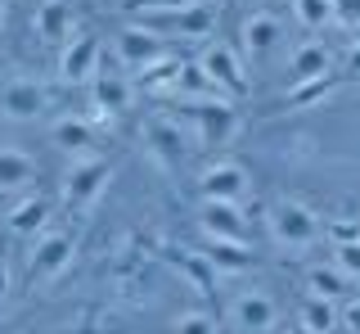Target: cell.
<instances>
[{"label":"cell","mask_w":360,"mask_h":334,"mask_svg":"<svg viewBox=\"0 0 360 334\" xmlns=\"http://www.w3.org/2000/svg\"><path fill=\"white\" fill-rule=\"evenodd\" d=\"M266 230L270 240L279 244V249L288 253H307L315 244L324 240V221L315 208H307L302 199H275V204L266 208Z\"/></svg>","instance_id":"obj_1"},{"label":"cell","mask_w":360,"mask_h":334,"mask_svg":"<svg viewBox=\"0 0 360 334\" xmlns=\"http://www.w3.org/2000/svg\"><path fill=\"white\" fill-rule=\"evenodd\" d=\"M198 68L207 73V82L217 86L221 95H230V99H243L248 95V63H243V54H239V46H230V41H207L202 46V54H198Z\"/></svg>","instance_id":"obj_2"},{"label":"cell","mask_w":360,"mask_h":334,"mask_svg":"<svg viewBox=\"0 0 360 334\" xmlns=\"http://www.w3.org/2000/svg\"><path fill=\"white\" fill-rule=\"evenodd\" d=\"M108 181H112V163H104V159H77L63 172V181H59L63 208H68V213H86V208L108 190Z\"/></svg>","instance_id":"obj_3"},{"label":"cell","mask_w":360,"mask_h":334,"mask_svg":"<svg viewBox=\"0 0 360 334\" xmlns=\"http://www.w3.org/2000/svg\"><path fill=\"white\" fill-rule=\"evenodd\" d=\"M189 118H194V136L202 149H221L239 136V109L234 99H185Z\"/></svg>","instance_id":"obj_4"},{"label":"cell","mask_w":360,"mask_h":334,"mask_svg":"<svg viewBox=\"0 0 360 334\" xmlns=\"http://www.w3.org/2000/svg\"><path fill=\"white\" fill-rule=\"evenodd\" d=\"M135 23L153 27L158 37H212L217 32V5L212 0H194V5L167 9V14H144Z\"/></svg>","instance_id":"obj_5"},{"label":"cell","mask_w":360,"mask_h":334,"mask_svg":"<svg viewBox=\"0 0 360 334\" xmlns=\"http://www.w3.org/2000/svg\"><path fill=\"white\" fill-rule=\"evenodd\" d=\"M77 240L63 235V230H41V240L32 244V258H27V280L32 285H50L72 266Z\"/></svg>","instance_id":"obj_6"},{"label":"cell","mask_w":360,"mask_h":334,"mask_svg":"<svg viewBox=\"0 0 360 334\" xmlns=\"http://www.w3.org/2000/svg\"><path fill=\"white\" fill-rule=\"evenodd\" d=\"M279 46H284V23H279V14H270V9H252V14H243V23H239V54H243V63H266Z\"/></svg>","instance_id":"obj_7"},{"label":"cell","mask_w":360,"mask_h":334,"mask_svg":"<svg viewBox=\"0 0 360 334\" xmlns=\"http://www.w3.org/2000/svg\"><path fill=\"white\" fill-rule=\"evenodd\" d=\"M248 190H252V176L234 159H217L198 172V199H234V204H243Z\"/></svg>","instance_id":"obj_8"},{"label":"cell","mask_w":360,"mask_h":334,"mask_svg":"<svg viewBox=\"0 0 360 334\" xmlns=\"http://www.w3.org/2000/svg\"><path fill=\"white\" fill-rule=\"evenodd\" d=\"M158 59H167V41L158 37L153 27H144V23H127V27L117 32V63H122V68L144 73V68H153Z\"/></svg>","instance_id":"obj_9"},{"label":"cell","mask_w":360,"mask_h":334,"mask_svg":"<svg viewBox=\"0 0 360 334\" xmlns=\"http://www.w3.org/2000/svg\"><path fill=\"white\" fill-rule=\"evenodd\" d=\"M279 321V303L266 289H239L230 298V326H239L243 334H266Z\"/></svg>","instance_id":"obj_10"},{"label":"cell","mask_w":360,"mask_h":334,"mask_svg":"<svg viewBox=\"0 0 360 334\" xmlns=\"http://www.w3.org/2000/svg\"><path fill=\"white\" fill-rule=\"evenodd\" d=\"M198 226H202L207 240H248V213L234 199H202Z\"/></svg>","instance_id":"obj_11"},{"label":"cell","mask_w":360,"mask_h":334,"mask_svg":"<svg viewBox=\"0 0 360 334\" xmlns=\"http://www.w3.org/2000/svg\"><path fill=\"white\" fill-rule=\"evenodd\" d=\"M45 104H50V91H45L41 82H32V77H14V82L0 91V113L9 122H32L45 113Z\"/></svg>","instance_id":"obj_12"},{"label":"cell","mask_w":360,"mask_h":334,"mask_svg":"<svg viewBox=\"0 0 360 334\" xmlns=\"http://www.w3.org/2000/svg\"><path fill=\"white\" fill-rule=\"evenodd\" d=\"M90 95H95V109H99V118H117V113H127L131 109V99H135V82L127 73H95L90 77Z\"/></svg>","instance_id":"obj_13"},{"label":"cell","mask_w":360,"mask_h":334,"mask_svg":"<svg viewBox=\"0 0 360 334\" xmlns=\"http://www.w3.org/2000/svg\"><path fill=\"white\" fill-rule=\"evenodd\" d=\"M99 73V41L95 37H72L59 54V77L63 82H90V77Z\"/></svg>","instance_id":"obj_14"},{"label":"cell","mask_w":360,"mask_h":334,"mask_svg":"<svg viewBox=\"0 0 360 334\" xmlns=\"http://www.w3.org/2000/svg\"><path fill=\"white\" fill-rule=\"evenodd\" d=\"M144 140H149V149H153L167 167H176L180 159H185V149H189V144H185V131H180V122H176V118H162V113L144 122Z\"/></svg>","instance_id":"obj_15"},{"label":"cell","mask_w":360,"mask_h":334,"mask_svg":"<svg viewBox=\"0 0 360 334\" xmlns=\"http://www.w3.org/2000/svg\"><path fill=\"white\" fill-rule=\"evenodd\" d=\"M202 258L212 262L217 276H243V271H252V262H257L252 249H248V240H207Z\"/></svg>","instance_id":"obj_16"},{"label":"cell","mask_w":360,"mask_h":334,"mask_svg":"<svg viewBox=\"0 0 360 334\" xmlns=\"http://www.w3.org/2000/svg\"><path fill=\"white\" fill-rule=\"evenodd\" d=\"M329 68H333V59H329V50H324L320 41H302V46L288 50V82L292 86L315 82V77H329Z\"/></svg>","instance_id":"obj_17"},{"label":"cell","mask_w":360,"mask_h":334,"mask_svg":"<svg viewBox=\"0 0 360 334\" xmlns=\"http://www.w3.org/2000/svg\"><path fill=\"white\" fill-rule=\"evenodd\" d=\"M37 159L22 149H0V194H14V190H27L37 181Z\"/></svg>","instance_id":"obj_18"},{"label":"cell","mask_w":360,"mask_h":334,"mask_svg":"<svg viewBox=\"0 0 360 334\" xmlns=\"http://www.w3.org/2000/svg\"><path fill=\"white\" fill-rule=\"evenodd\" d=\"M45 221H50V199H41V194H27L22 204H14V208H9L5 226L14 230V235H41V230H45Z\"/></svg>","instance_id":"obj_19"},{"label":"cell","mask_w":360,"mask_h":334,"mask_svg":"<svg viewBox=\"0 0 360 334\" xmlns=\"http://www.w3.org/2000/svg\"><path fill=\"white\" fill-rule=\"evenodd\" d=\"M32 27H37V37H45V41H72V9H68L63 0H41Z\"/></svg>","instance_id":"obj_20"},{"label":"cell","mask_w":360,"mask_h":334,"mask_svg":"<svg viewBox=\"0 0 360 334\" xmlns=\"http://www.w3.org/2000/svg\"><path fill=\"white\" fill-rule=\"evenodd\" d=\"M50 140L59 144L63 154H86L90 144H95V127H90V118L68 113V118H59V122L50 127Z\"/></svg>","instance_id":"obj_21"},{"label":"cell","mask_w":360,"mask_h":334,"mask_svg":"<svg viewBox=\"0 0 360 334\" xmlns=\"http://www.w3.org/2000/svg\"><path fill=\"white\" fill-rule=\"evenodd\" d=\"M297 321H302V326H307V330H315V334H329V330H333V326H338V321H342V316H338L333 298L307 294V298H302V307H297Z\"/></svg>","instance_id":"obj_22"},{"label":"cell","mask_w":360,"mask_h":334,"mask_svg":"<svg viewBox=\"0 0 360 334\" xmlns=\"http://www.w3.org/2000/svg\"><path fill=\"white\" fill-rule=\"evenodd\" d=\"M347 289H352V280H347V276L338 271L333 262H329V266L315 262L311 271H307V294H320V298H333V303H338V298H342Z\"/></svg>","instance_id":"obj_23"},{"label":"cell","mask_w":360,"mask_h":334,"mask_svg":"<svg viewBox=\"0 0 360 334\" xmlns=\"http://www.w3.org/2000/svg\"><path fill=\"white\" fill-rule=\"evenodd\" d=\"M292 18L307 32H320V27L338 23V0H292Z\"/></svg>","instance_id":"obj_24"},{"label":"cell","mask_w":360,"mask_h":334,"mask_svg":"<svg viewBox=\"0 0 360 334\" xmlns=\"http://www.w3.org/2000/svg\"><path fill=\"white\" fill-rule=\"evenodd\" d=\"M176 266L189 276V285H194L198 294H212V289H217V271H212V262L202 258V253H180Z\"/></svg>","instance_id":"obj_25"},{"label":"cell","mask_w":360,"mask_h":334,"mask_svg":"<svg viewBox=\"0 0 360 334\" xmlns=\"http://www.w3.org/2000/svg\"><path fill=\"white\" fill-rule=\"evenodd\" d=\"M333 266L347 276V280H360V240L333 244Z\"/></svg>","instance_id":"obj_26"},{"label":"cell","mask_w":360,"mask_h":334,"mask_svg":"<svg viewBox=\"0 0 360 334\" xmlns=\"http://www.w3.org/2000/svg\"><path fill=\"white\" fill-rule=\"evenodd\" d=\"M172 334H217V316H207V311H180L176 316V330Z\"/></svg>","instance_id":"obj_27"},{"label":"cell","mask_w":360,"mask_h":334,"mask_svg":"<svg viewBox=\"0 0 360 334\" xmlns=\"http://www.w3.org/2000/svg\"><path fill=\"white\" fill-rule=\"evenodd\" d=\"M180 5H194V0H122V14L144 18V14H167V9H180Z\"/></svg>","instance_id":"obj_28"},{"label":"cell","mask_w":360,"mask_h":334,"mask_svg":"<svg viewBox=\"0 0 360 334\" xmlns=\"http://www.w3.org/2000/svg\"><path fill=\"white\" fill-rule=\"evenodd\" d=\"M324 240H333V244L360 240V217H333V221H324Z\"/></svg>","instance_id":"obj_29"},{"label":"cell","mask_w":360,"mask_h":334,"mask_svg":"<svg viewBox=\"0 0 360 334\" xmlns=\"http://www.w3.org/2000/svg\"><path fill=\"white\" fill-rule=\"evenodd\" d=\"M338 23H347V32L360 27V0H338Z\"/></svg>","instance_id":"obj_30"},{"label":"cell","mask_w":360,"mask_h":334,"mask_svg":"<svg viewBox=\"0 0 360 334\" xmlns=\"http://www.w3.org/2000/svg\"><path fill=\"white\" fill-rule=\"evenodd\" d=\"M342 326L352 330V334H360V298H352V303L342 307Z\"/></svg>","instance_id":"obj_31"},{"label":"cell","mask_w":360,"mask_h":334,"mask_svg":"<svg viewBox=\"0 0 360 334\" xmlns=\"http://www.w3.org/2000/svg\"><path fill=\"white\" fill-rule=\"evenodd\" d=\"M5 298H9V262L0 258V303H5Z\"/></svg>","instance_id":"obj_32"},{"label":"cell","mask_w":360,"mask_h":334,"mask_svg":"<svg viewBox=\"0 0 360 334\" xmlns=\"http://www.w3.org/2000/svg\"><path fill=\"white\" fill-rule=\"evenodd\" d=\"M352 73H360V41H352V63H347Z\"/></svg>","instance_id":"obj_33"},{"label":"cell","mask_w":360,"mask_h":334,"mask_svg":"<svg viewBox=\"0 0 360 334\" xmlns=\"http://www.w3.org/2000/svg\"><path fill=\"white\" fill-rule=\"evenodd\" d=\"M288 334H315V330H307V326L297 321V326H288Z\"/></svg>","instance_id":"obj_34"},{"label":"cell","mask_w":360,"mask_h":334,"mask_svg":"<svg viewBox=\"0 0 360 334\" xmlns=\"http://www.w3.org/2000/svg\"><path fill=\"white\" fill-rule=\"evenodd\" d=\"M352 41H360V27H356V32H352Z\"/></svg>","instance_id":"obj_35"}]
</instances>
